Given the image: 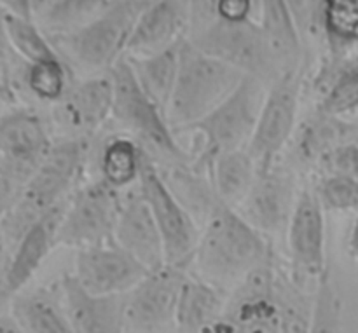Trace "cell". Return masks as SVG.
Returning <instances> with one entry per match:
<instances>
[{
	"label": "cell",
	"instance_id": "e0dca14e",
	"mask_svg": "<svg viewBox=\"0 0 358 333\" xmlns=\"http://www.w3.org/2000/svg\"><path fill=\"white\" fill-rule=\"evenodd\" d=\"M59 286L73 332L126 333L124 295H93L72 274H63Z\"/></svg>",
	"mask_w": 358,
	"mask_h": 333
},
{
	"label": "cell",
	"instance_id": "d6986e66",
	"mask_svg": "<svg viewBox=\"0 0 358 333\" xmlns=\"http://www.w3.org/2000/svg\"><path fill=\"white\" fill-rule=\"evenodd\" d=\"M9 314L23 333H76L59 283L20 292L10 304Z\"/></svg>",
	"mask_w": 358,
	"mask_h": 333
},
{
	"label": "cell",
	"instance_id": "d4e9b609",
	"mask_svg": "<svg viewBox=\"0 0 358 333\" xmlns=\"http://www.w3.org/2000/svg\"><path fill=\"white\" fill-rule=\"evenodd\" d=\"M147 150L131 136H112L100 154V180L115 191H129L138 184Z\"/></svg>",
	"mask_w": 358,
	"mask_h": 333
},
{
	"label": "cell",
	"instance_id": "44dd1931",
	"mask_svg": "<svg viewBox=\"0 0 358 333\" xmlns=\"http://www.w3.org/2000/svg\"><path fill=\"white\" fill-rule=\"evenodd\" d=\"M358 140V126L345 121V117L315 110L301 122L290 142L292 157L301 166H315L336 147Z\"/></svg>",
	"mask_w": 358,
	"mask_h": 333
},
{
	"label": "cell",
	"instance_id": "6da1fadb",
	"mask_svg": "<svg viewBox=\"0 0 358 333\" xmlns=\"http://www.w3.org/2000/svg\"><path fill=\"white\" fill-rule=\"evenodd\" d=\"M271 255L268 236L252 227L238 209L220 202L201 225L191 267L220 288H236Z\"/></svg>",
	"mask_w": 358,
	"mask_h": 333
},
{
	"label": "cell",
	"instance_id": "e575fe53",
	"mask_svg": "<svg viewBox=\"0 0 358 333\" xmlns=\"http://www.w3.org/2000/svg\"><path fill=\"white\" fill-rule=\"evenodd\" d=\"M320 175H338L358 180V140H352L324 156L317 164Z\"/></svg>",
	"mask_w": 358,
	"mask_h": 333
},
{
	"label": "cell",
	"instance_id": "5bb4252c",
	"mask_svg": "<svg viewBox=\"0 0 358 333\" xmlns=\"http://www.w3.org/2000/svg\"><path fill=\"white\" fill-rule=\"evenodd\" d=\"M114 243L149 271L166 264L163 236L136 185L122 192L121 208L114 229Z\"/></svg>",
	"mask_w": 358,
	"mask_h": 333
},
{
	"label": "cell",
	"instance_id": "ffe728a7",
	"mask_svg": "<svg viewBox=\"0 0 358 333\" xmlns=\"http://www.w3.org/2000/svg\"><path fill=\"white\" fill-rule=\"evenodd\" d=\"M226 306L224 288L189 271L175 311L177 333H210L222 318Z\"/></svg>",
	"mask_w": 358,
	"mask_h": 333
},
{
	"label": "cell",
	"instance_id": "f546056e",
	"mask_svg": "<svg viewBox=\"0 0 358 333\" xmlns=\"http://www.w3.org/2000/svg\"><path fill=\"white\" fill-rule=\"evenodd\" d=\"M341 323V300L331 279L325 272L317 285L315 300L311 302L308 333H338Z\"/></svg>",
	"mask_w": 358,
	"mask_h": 333
},
{
	"label": "cell",
	"instance_id": "8fae6325",
	"mask_svg": "<svg viewBox=\"0 0 358 333\" xmlns=\"http://www.w3.org/2000/svg\"><path fill=\"white\" fill-rule=\"evenodd\" d=\"M299 191L296 171L287 164L276 163L268 170L257 171L247 198L236 209L259 232L268 237L275 236L287 230Z\"/></svg>",
	"mask_w": 358,
	"mask_h": 333
},
{
	"label": "cell",
	"instance_id": "60d3db41",
	"mask_svg": "<svg viewBox=\"0 0 358 333\" xmlns=\"http://www.w3.org/2000/svg\"><path fill=\"white\" fill-rule=\"evenodd\" d=\"M350 253H352L353 260H355L358 265V216L352 227V234H350Z\"/></svg>",
	"mask_w": 358,
	"mask_h": 333
},
{
	"label": "cell",
	"instance_id": "ac0fdd59",
	"mask_svg": "<svg viewBox=\"0 0 358 333\" xmlns=\"http://www.w3.org/2000/svg\"><path fill=\"white\" fill-rule=\"evenodd\" d=\"M69 199L49 209L38 220H35L14 246L10 285H13L16 295L27 288L28 283L49 257V253L58 248L59 225H62L63 213H65Z\"/></svg>",
	"mask_w": 358,
	"mask_h": 333
},
{
	"label": "cell",
	"instance_id": "4fadbf2b",
	"mask_svg": "<svg viewBox=\"0 0 358 333\" xmlns=\"http://www.w3.org/2000/svg\"><path fill=\"white\" fill-rule=\"evenodd\" d=\"M149 269L112 241L76 251L72 278L93 295H126Z\"/></svg>",
	"mask_w": 358,
	"mask_h": 333
},
{
	"label": "cell",
	"instance_id": "9a60e30c",
	"mask_svg": "<svg viewBox=\"0 0 358 333\" xmlns=\"http://www.w3.org/2000/svg\"><path fill=\"white\" fill-rule=\"evenodd\" d=\"M55 142L41 114L31 108H7L0 117V159L35 171Z\"/></svg>",
	"mask_w": 358,
	"mask_h": 333
},
{
	"label": "cell",
	"instance_id": "277c9868",
	"mask_svg": "<svg viewBox=\"0 0 358 333\" xmlns=\"http://www.w3.org/2000/svg\"><path fill=\"white\" fill-rule=\"evenodd\" d=\"M114 84L112 119L117 121L150 156L163 157L168 164L189 163L191 154L177 140L166 114L140 87L131 65L121 58L108 70Z\"/></svg>",
	"mask_w": 358,
	"mask_h": 333
},
{
	"label": "cell",
	"instance_id": "603a6c76",
	"mask_svg": "<svg viewBox=\"0 0 358 333\" xmlns=\"http://www.w3.org/2000/svg\"><path fill=\"white\" fill-rule=\"evenodd\" d=\"M161 173L168 187L177 195L182 206L191 213L198 225H203L213 209L220 205L208 175L194 170L191 161L168 164V170H161Z\"/></svg>",
	"mask_w": 358,
	"mask_h": 333
},
{
	"label": "cell",
	"instance_id": "5b68a950",
	"mask_svg": "<svg viewBox=\"0 0 358 333\" xmlns=\"http://www.w3.org/2000/svg\"><path fill=\"white\" fill-rule=\"evenodd\" d=\"M268 84L257 77L247 75L215 110L178 133H194L203 138L201 149L198 154L191 156L194 170L206 173L212 161L220 154L247 149L268 94Z\"/></svg>",
	"mask_w": 358,
	"mask_h": 333
},
{
	"label": "cell",
	"instance_id": "2e32d148",
	"mask_svg": "<svg viewBox=\"0 0 358 333\" xmlns=\"http://www.w3.org/2000/svg\"><path fill=\"white\" fill-rule=\"evenodd\" d=\"M114 84L110 75L91 77L72 84L69 93L56 103V117L65 128L77 133V138L94 135L112 117Z\"/></svg>",
	"mask_w": 358,
	"mask_h": 333
},
{
	"label": "cell",
	"instance_id": "836d02e7",
	"mask_svg": "<svg viewBox=\"0 0 358 333\" xmlns=\"http://www.w3.org/2000/svg\"><path fill=\"white\" fill-rule=\"evenodd\" d=\"M34 173L0 159V220L17 205Z\"/></svg>",
	"mask_w": 358,
	"mask_h": 333
},
{
	"label": "cell",
	"instance_id": "8992f818",
	"mask_svg": "<svg viewBox=\"0 0 358 333\" xmlns=\"http://www.w3.org/2000/svg\"><path fill=\"white\" fill-rule=\"evenodd\" d=\"M136 188L145 199L159 227L164 253H166V264L184 265L191 269L192 255H194L201 229L168 187L159 164L149 152L143 159Z\"/></svg>",
	"mask_w": 358,
	"mask_h": 333
},
{
	"label": "cell",
	"instance_id": "9c48e42d",
	"mask_svg": "<svg viewBox=\"0 0 358 333\" xmlns=\"http://www.w3.org/2000/svg\"><path fill=\"white\" fill-rule=\"evenodd\" d=\"M147 7L142 0H119L94 21L69 37L73 58L87 68L110 70L128 45L140 14Z\"/></svg>",
	"mask_w": 358,
	"mask_h": 333
},
{
	"label": "cell",
	"instance_id": "52a82bcc",
	"mask_svg": "<svg viewBox=\"0 0 358 333\" xmlns=\"http://www.w3.org/2000/svg\"><path fill=\"white\" fill-rule=\"evenodd\" d=\"M122 192L103 180L80 185L70 195L58 232V246L83 248L112 243Z\"/></svg>",
	"mask_w": 358,
	"mask_h": 333
},
{
	"label": "cell",
	"instance_id": "f35d334b",
	"mask_svg": "<svg viewBox=\"0 0 358 333\" xmlns=\"http://www.w3.org/2000/svg\"><path fill=\"white\" fill-rule=\"evenodd\" d=\"M59 2L62 0H31V14H37L41 20H44Z\"/></svg>",
	"mask_w": 358,
	"mask_h": 333
},
{
	"label": "cell",
	"instance_id": "3957f363",
	"mask_svg": "<svg viewBox=\"0 0 358 333\" xmlns=\"http://www.w3.org/2000/svg\"><path fill=\"white\" fill-rule=\"evenodd\" d=\"M245 73L192 44L180 45V63L166 119L175 135L215 110L245 79Z\"/></svg>",
	"mask_w": 358,
	"mask_h": 333
},
{
	"label": "cell",
	"instance_id": "ba28073f",
	"mask_svg": "<svg viewBox=\"0 0 358 333\" xmlns=\"http://www.w3.org/2000/svg\"><path fill=\"white\" fill-rule=\"evenodd\" d=\"M299 101L301 79L296 70L283 73L268 87L257 124L247 145L257 171L280 163V156L290 145L297 129Z\"/></svg>",
	"mask_w": 358,
	"mask_h": 333
},
{
	"label": "cell",
	"instance_id": "7bdbcfd3",
	"mask_svg": "<svg viewBox=\"0 0 358 333\" xmlns=\"http://www.w3.org/2000/svg\"><path fill=\"white\" fill-rule=\"evenodd\" d=\"M142 2H145L147 6H149V3H152V2H156V0H142Z\"/></svg>",
	"mask_w": 358,
	"mask_h": 333
},
{
	"label": "cell",
	"instance_id": "4316f807",
	"mask_svg": "<svg viewBox=\"0 0 358 333\" xmlns=\"http://www.w3.org/2000/svg\"><path fill=\"white\" fill-rule=\"evenodd\" d=\"M261 6L264 20L262 28L275 49L278 61L287 56H296L299 40L287 0H261Z\"/></svg>",
	"mask_w": 358,
	"mask_h": 333
},
{
	"label": "cell",
	"instance_id": "8d00e7d4",
	"mask_svg": "<svg viewBox=\"0 0 358 333\" xmlns=\"http://www.w3.org/2000/svg\"><path fill=\"white\" fill-rule=\"evenodd\" d=\"M13 251L14 246L6 234L0 230V314H7L10 311L14 293L10 285V265H13Z\"/></svg>",
	"mask_w": 358,
	"mask_h": 333
},
{
	"label": "cell",
	"instance_id": "83f0119b",
	"mask_svg": "<svg viewBox=\"0 0 358 333\" xmlns=\"http://www.w3.org/2000/svg\"><path fill=\"white\" fill-rule=\"evenodd\" d=\"M24 86L38 101L56 105L69 93L72 84H70L65 65L56 58L28 65L24 72Z\"/></svg>",
	"mask_w": 358,
	"mask_h": 333
},
{
	"label": "cell",
	"instance_id": "4dcf8cb0",
	"mask_svg": "<svg viewBox=\"0 0 358 333\" xmlns=\"http://www.w3.org/2000/svg\"><path fill=\"white\" fill-rule=\"evenodd\" d=\"M6 21L10 44H13L14 51L20 52L27 59L28 65L58 58L55 54V51H52L51 45L48 44V40L42 37L41 31L31 23L30 17H20L13 16V14H7Z\"/></svg>",
	"mask_w": 358,
	"mask_h": 333
},
{
	"label": "cell",
	"instance_id": "f1b7e54d",
	"mask_svg": "<svg viewBox=\"0 0 358 333\" xmlns=\"http://www.w3.org/2000/svg\"><path fill=\"white\" fill-rule=\"evenodd\" d=\"M317 110L336 117L358 110V63L343 68L327 84V89L318 96Z\"/></svg>",
	"mask_w": 358,
	"mask_h": 333
},
{
	"label": "cell",
	"instance_id": "7a4b0ae2",
	"mask_svg": "<svg viewBox=\"0 0 358 333\" xmlns=\"http://www.w3.org/2000/svg\"><path fill=\"white\" fill-rule=\"evenodd\" d=\"M87 161L86 138L55 142L35 170L17 205L0 220V230L16 246L28 227L76 192Z\"/></svg>",
	"mask_w": 358,
	"mask_h": 333
},
{
	"label": "cell",
	"instance_id": "d590c367",
	"mask_svg": "<svg viewBox=\"0 0 358 333\" xmlns=\"http://www.w3.org/2000/svg\"><path fill=\"white\" fill-rule=\"evenodd\" d=\"M7 14L0 10V96L13 103L16 100V80H14L13 44L7 31Z\"/></svg>",
	"mask_w": 358,
	"mask_h": 333
},
{
	"label": "cell",
	"instance_id": "484cf974",
	"mask_svg": "<svg viewBox=\"0 0 358 333\" xmlns=\"http://www.w3.org/2000/svg\"><path fill=\"white\" fill-rule=\"evenodd\" d=\"M140 87L147 96L166 114L168 103L173 94L180 63V47L173 45L164 51L142 58L128 59Z\"/></svg>",
	"mask_w": 358,
	"mask_h": 333
},
{
	"label": "cell",
	"instance_id": "7402d4cb",
	"mask_svg": "<svg viewBox=\"0 0 358 333\" xmlns=\"http://www.w3.org/2000/svg\"><path fill=\"white\" fill-rule=\"evenodd\" d=\"M184 9L177 0H156L140 14L126 51L135 52L136 58H142L173 47L171 44L184 28Z\"/></svg>",
	"mask_w": 358,
	"mask_h": 333
},
{
	"label": "cell",
	"instance_id": "cb8c5ba5",
	"mask_svg": "<svg viewBox=\"0 0 358 333\" xmlns=\"http://www.w3.org/2000/svg\"><path fill=\"white\" fill-rule=\"evenodd\" d=\"M206 173L219 201L236 209L257 177V164L247 149H238L215 157Z\"/></svg>",
	"mask_w": 358,
	"mask_h": 333
},
{
	"label": "cell",
	"instance_id": "1f68e13d",
	"mask_svg": "<svg viewBox=\"0 0 358 333\" xmlns=\"http://www.w3.org/2000/svg\"><path fill=\"white\" fill-rule=\"evenodd\" d=\"M107 9V0H62L48 16L44 23L55 30L77 31L96 20Z\"/></svg>",
	"mask_w": 358,
	"mask_h": 333
},
{
	"label": "cell",
	"instance_id": "b9f144b4",
	"mask_svg": "<svg viewBox=\"0 0 358 333\" xmlns=\"http://www.w3.org/2000/svg\"><path fill=\"white\" fill-rule=\"evenodd\" d=\"M7 105H9V103H7V101L3 100L2 96H0V117H2V115H3V112L7 110Z\"/></svg>",
	"mask_w": 358,
	"mask_h": 333
},
{
	"label": "cell",
	"instance_id": "7c38bea8",
	"mask_svg": "<svg viewBox=\"0 0 358 333\" xmlns=\"http://www.w3.org/2000/svg\"><path fill=\"white\" fill-rule=\"evenodd\" d=\"M285 232L294 278L297 283H301V278L320 281L329 271L325 255V209L311 185L301 187Z\"/></svg>",
	"mask_w": 358,
	"mask_h": 333
},
{
	"label": "cell",
	"instance_id": "d6a6232c",
	"mask_svg": "<svg viewBox=\"0 0 358 333\" xmlns=\"http://www.w3.org/2000/svg\"><path fill=\"white\" fill-rule=\"evenodd\" d=\"M313 191L325 212L343 213L358 209V180L355 178L322 175Z\"/></svg>",
	"mask_w": 358,
	"mask_h": 333
},
{
	"label": "cell",
	"instance_id": "30bf717a",
	"mask_svg": "<svg viewBox=\"0 0 358 333\" xmlns=\"http://www.w3.org/2000/svg\"><path fill=\"white\" fill-rule=\"evenodd\" d=\"M191 269L164 264L152 269L124 295L126 332L157 333L173 323L182 285Z\"/></svg>",
	"mask_w": 358,
	"mask_h": 333
},
{
	"label": "cell",
	"instance_id": "ab89813d",
	"mask_svg": "<svg viewBox=\"0 0 358 333\" xmlns=\"http://www.w3.org/2000/svg\"><path fill=\"white\" fill-rule=\"evenodd\" d=\"M0 333H23V330L16 323V320L7 313L0 314Z\"/></svg>",
	"mask_w": 358,
	"mask_h": 333
},
{
	"label": "cell",
	"instance_id": "74e56055",
	"mask_svg": "<svg viewBox=\"0 0 358 333\" xmlns=\"http://www.w3.org/2000/svg\"><path fill=\"white\" fill-rule=\"evenodd\" d=\"M0 6L6 7L13 16L30 17L31 16V0H0Z\"/></svg>",
	"mask_w": 358,
	"mask_h": 333
}]
</instances>
